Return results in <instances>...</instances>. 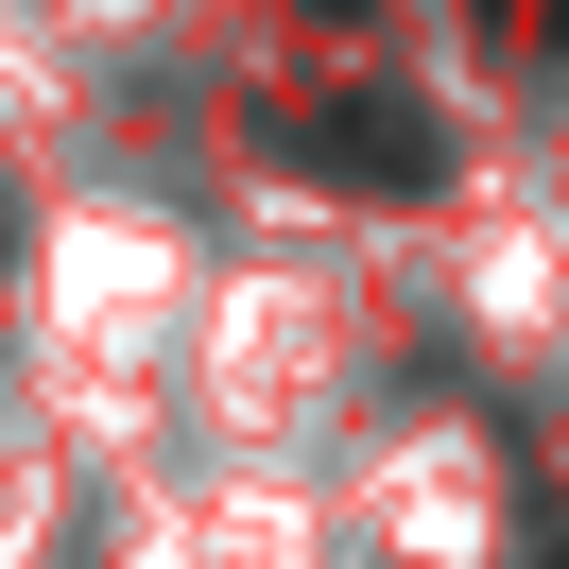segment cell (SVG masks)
<instances>
[{
    "label": "cell",
    "instance_id": "6da1fadb",
    "mask_svg": "<svg viewBox=\"0 0 569 569\" xmlns=\"http://www.w3.org/2000/svg\"><path fill=\"white\" fill-rule=\"evenodd\" d=\"M277 139H293V156H328V173H380V190H431V173H449V139H431L415 104H380V87H346V104H293Z\"/></svg>",
    "mask_w": 569,
    "mask_h": 569
}]
</instances>
